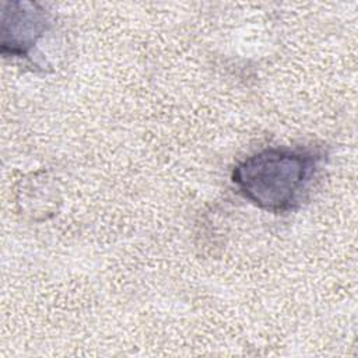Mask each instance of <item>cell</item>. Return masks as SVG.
<instances>
[{"instance_id": "1", "label": "cell", "mask_w": 358, "mask_h": 358, "mask_svg": "<svg viewBox=\"0 0 358 358\" xmlns=\"http://www.w3.org/2000/svg\"><path fill=\"white\" fill-rule=\"evenodd\" d=\"M326 157L320 147H267L236 162L231 182L260 210L291 213L306 201Z\"/></svg>"}, {"instance_id": "2", "label": "cell", "mask_w": 358, "mask_h": 358, "mask_svg": "<svg viewBox=\"0 0 358 358\" xmlns=\"http://www.w3.org/2000/svg\"><path fill=\"white\" fill-rule=\"evenodd\" d=\"M53 24L52 15L42 6L31 1L3 3L1 53L6 57H29Z\"/></svg>"}]
</instances>
